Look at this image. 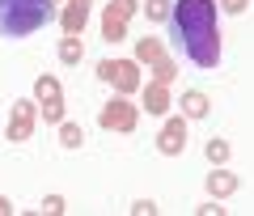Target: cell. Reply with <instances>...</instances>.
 <instances>
[{
	"instance_id": "6da1fadb",
	"label": "cell",
	"mask_w": 254,
	"mask_h": 216,
	"mask_svg": "<svg viewBox=\"0 0 254 216\" xmlns=\"http://www.w3.org/2000/svg\"><path fill=\"white\" fill-rule=\"evenodd\" d=\"M174 38L190 55L195 68H216L220 64V30H216V0H178L170 13Z\"/></svg>"
},
{
	"instance_id": "7a4b0ae2",
	"label": "cell",
	"mask_w": 254,
	"mask_h": 216,
	"mask_svg": "<svg viewBox=\"0 0 254 216\" xmlns=\"http://www.w3.org/2000/svg\"><path fill=\"white\" fill-rule=\"evenodd\" d=\"M51 17H55L51 0H0V34L4 38L38 34Z\"/></svg>"
},
{
	"instance_id": "3957f363",
	"label": "cell",
	"mask_w": 254,
	"mask_h": 216,
	"mask_svg": "<svg viewBox=\"0 0 254 216\" xmlns=\"http://www.w3.org/2000/svg\"><path fill=\"white\" fill-rule=\"evenodd\" d=\"M98 76H102L106 85H115L119 93H136L140 85H144L136 60H102V64H98Z\"/></svg>"
},
{
	"instance_id": "277c9868",
	"label": "cell",
	"mask_w": 254,
	"mask_h": 216,
	"mask_svg": "<svg viewBox=\"0 0 254 216\" xmlns=\"http://www.w3.org/2000/svg\"><path fill=\"white\" fill-rule=\"evenodd\" d=\"M98 123L106 127V132H136V123H140V106H131L127 102V93H119V98H110L106 106L98 110Z\"/></svg>"
},
{
	"instance_id": "5b68a950",
	"label": "cell",
	"mask_w": 254,
	"mask_h": 216,
	"mask_svg": "<svg viewBox=\"0 0 254 216\" xmlns=\"http://www.w3.org/2000/svg\"><path fill=\"white\" fill-rule=\"evenodd\" d=\"M34 106L43 115V123H64V89L55 76H38L34 81Z\"/></svg>"
},
{
	"instance_id": "8992f818",
	"label": "cell",
	"mask_w": 254,
	"mask_h": 216,
	"mask_svg": "<svg viewBox=\"0 0 254 216\" xmlns=\"http://www.w3.org/2000/svg\"><path fill=\"white\" fill-rule=\"evenodd\" d=\"M34 127H38V106H34L30 98H17V102H13V115H9V127H4L9 144L30 140V136H34Z\"/></svg>"
},
{
	"instance_id": "52a82bcc",
	"label": "cell",
	"mask_w": 254,
	"mask_h": 216,
	"mask_svg": "<svg viewBox=\"0 0 254 216\" xmlns=\"http://www.w3.org/2000/svg\"><path fill=\"white\" fill-rule=\"evenodd\" d=\"M136 0H110L106 4V17H102V38L106 43H119V38L127 34V21L136 17Z\"/></svg>"
},
{
	"instance_id": "ba28073f",
	"label": "cell",
	"mask_w": 254,
	"mask_h": 216,
	"mask_svg": "<svg viewBox=\"0 0 254 216\" xmlns=\"http://www.w3.org/2000/svg\"><path fill=\"white\" fill-rule=\"evenodd\" d=\"M157 148H161L165 157H178L182 148H187V119H165V127H161V136H157Z\"/></svg>"
},
{
	"instance_id": "9c48e42d",
	"label": "cell",
	"mask_w": 254,
	"mask_h": 216,
	"mask_svg": "<svg viewBox=\"0 0 254 216\" xmlns=\"http://www.w3.org/2000/svg\"><path fill=\"white\" fill-rule=\"evenodd\" d=\"M89 9H93V0H68V4H64L60 26H64V34H68V38H81L85 21H89Z\"/></svg>"
},
{
	"instance_id": "30bf717a",
	"label": "cell",
	"mask_w": 254,
	"mask_h": 216,
	"mask_svg": "<svg viewBox=\"0 0 254 216\" xmlns=\"http://www.w3.org/2000/svg\"><path fill=\"white\" fill-rule=\"evenodd\" d=\"M144 89V110L148 115H170V85H161V81H153V85H140Z\"/></svg>"
},
{
	"instance_id": "8fae6325",
	"label": "cell",
	"mask_w": 254,
	"mask_h": 216,
	"mask_svg": "<svg viewBox=\"0 0 254 216\" xmlns=\"http://www.w3.org/2000/svg\"><path fill=\"white\" fill-rule=\"evenodd\" d=\"M178 106H182V119H208L212 102H208V93H199V89H187V93L178 98Z\"/></svg>"
},
{
	"instance_id": "7c38bea8",
	"label": "cell",
	"mask_w": 254,
	"mask_h": 216,
	"mask_svg": "<svg viewBox=\"0 0 254 216\" xmlns=\"http://www.w3.org/2000/svg\"><path fill=\"white\" fill-rule=\"evenodd\" d=\"M233 191H237V174H229V170L208 174V195L212 199H225V195H233Z\"/></svg>"
},
{
	"instance_id": "4fadbf2b",
	"label": "cell",
	"mask_w": 254,
	"mask_h": 216,
	"mask_svg": "<svg viewBox=\"0 0 254 216\" xmlns=\"http://www.w3.org/2000/svg\"><path fill=\"white\" fill-rule=\"evenodd\" d=\"M165 55V47H161V38H153V34H144V38H136V64H157Z\"/></svg>"
},
{
	"instance_id": "5bb4252c",
	"label": "cell",
	"mask_w": 254,
	"mask_h": 216,
	"mask_svg": "<svg viewBox=\"0 0 254 216\" xmlns=\"http://www.w3.org/2000/svg\"><path fill=\"white\" fill-rule=\"evenodd\" d=\"M81 55H85L81 38H68V34H64V43H60V60H64V64H81Z\"/></svg>"
},
{
	"instance_id": "9a60e30c",
	"label": "cell",
	"mask_w": 254,
	"mask_h": 216,
	"mask_svg": "<svg viewBox=\"0 0 254 216\" xmlns=\"http://www.w3.org/2000/svg\"><path fill=\"white\" fill-rule=\"evenodd\" d=\"M60 144H64V148H81V144H85V132H81L76 123H60Z\"/></svg>"
},
{
	"instance_id": "2e32d148",
	"label": "cell",
	"mask_w": 254,
	"mask_h": 216,
	"mask_svg": "<svg viewBox=\"0 0 254 216\" xmlns=\"http://www.w3.org/2000/svg\"><path fill=\"white\" fill-rule=\"evenodd\" d=\"M203 153H208L212 165H225V161H229V140H208V148H203Z\"/></svg>"
},
{
	"instance_id": "e0dca14e",
	"label": "cell",
	"mask_w": 254,
	"mask_h": 216,
	"mask_svg": "<svg viewBox=\"0 0 254 216\" xmlns=\"http://www.w3.org/2000/svg\"><path fill=\"white\" fill-rule=\"evenodd\" d=\"M148 21H170V0H144Z\"/></svg>"
},
{
	"instance_id": "ac0fdd59",
	"label": "cell",
	"mask_w": 254,
	"mask_h": 216,
	"mask_svg": "<svg viewBox=\"0 0 254 216\" xmlns=\"http://www.w3.org/2000/svg\"><path fill=\"white\" fill-rule=\"evenodd\" d=\"M153 72H157V81H161V85H170V81H174V72H178V68H174V60H170V55H161V60L153 64Z\"/></svg>"
},
{
	"instance_id": "d6986e66",
	"label": "cell",
	"mask_w": 254,
	"mask_h": 216,
	"mask_svg": "<svg viewBox=\"0 0 254 216\" xmlns=\"http://www.w3.org/2000/svg\"><path fill=\"white\" fill-rule=\"evenodd\" d=\"M43 212H47V216H60V212H64V195H47V199H43Z\"/></svg>"
},
{
	"instance_id": "ffe728a7",
	"label": "cell",
	"mask_w": 254,
	"mask_h": 216,
	"mask_svg": "<svg viewBox=\"0 0 254 216\" xmlns=\"http://www.w3.org/2000/svg\"><path fill=\"white\" fill-rule=\"evenodd\" d=\"M216 9H225V13H246V9H250V0H216Z\"/></svg>"
},
{
	"instance_id": "44dd1931",
	"label": "cell",
	"mask_w": 254,
	"mask_h": 216,
	"mask_svg": "<svg viewBox=\"0 0 254 216\" xmlns=\"http://www.w3.org/2000/svg\"><path fill=\"white\" fill-rule=\"evenodd\" d=\"M131 212H136V216H153L157 204H153V199H136V204H131Z\"/></svg>"
},
{
	"instance_id": "7402d4cb",
	"label": "cell",
	"mask_w": 254,
	"mask_h": 216,
	"mask_svg": "<svg viewBox=\"0 0 254 216\" xmlns=\"http://www.w3.org/2000/svg\"><path fill=\"white\" fill-rule=\"evenodd\" d=\"M195 212H199V216H220L225 208H216V204H203V208H195Z\"/></svg>"
},
{
	"instance_id": "603a6c76",
	"label": "cell",
	"mask_w": 254,
	"mask_h": 216,
	"mask_svg": "<svg viewBox=\"0 0 254 216\" xmlns=\"http://www.w3.org/2000/svg\"><path fill=\"white\" fill-rule=\"evenodd\" d=\"M9 212H13V204H9L4 195H0V216H9Z\"/></svg>"
},
{
	"instance_id": "cb8c5ba5",
	"label": "cell",
	"mask_w": 254,
	"mask_h": 216,
	"mask_svg": "<svg viewBox=\"0 0 254 216\" xmlns=\"http://www.w3.org/2000/svg\"><path fill=\"white\" fill-rule=\"evenodd\" d=\"M51 4H55V0H51Z\"/></svg>"
}]
</instances>
